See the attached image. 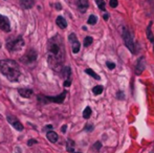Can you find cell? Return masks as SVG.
<instances>
[{"label": "cell", "instance_id": "cell-14", "mask_svg": "<svg viewBox=\"0 0 154 153\" xmlns=\"http://www.w3.org/2000/svg\"><path fill=\"white\" fill-rule=\"evenodd\" d=\"M152 22H150L148 25V28H147V30H146V34H147V38L149 39V41L151 42L152 44L154 45V36H153V33H152Z\"/></svg>", "mask_w": 154, "mask_h": 153}, {"label": "cell", "instance_id": "cell-16", "mask_svg": "<svg viewBox=\"0 0 154 153\" xmlns=\"http://www.w3.org/2000/svg\"><path fill=\"white\" fill-rule=\"evenodd\" d=\"M20 2L24 8H30L34 6V0H20Z\"/></svg>", "mask_w": 154, "mask_h": 153}, {"label": "cell", "instance_id": "cell-2", "mask_svg": "<svg viewBox=\"0 0 154 153\" xmlns=\"http://www.w3.org/2000/svg\"><path fill=\"white\" fill-rule=\"evenodd\" d=\"M0 69L4 76L12 82L18 81L20 76L19 66L15 61L13 60H3L0 62Z\"/></svg>", "mask_w": 154, "mask_h": 153}, {"label": "cell", "instance_id": "cell-19", "mask_svg": "<svg viewBox=\"0 0 154 153\" xmlns=\"http://www.w3.org/2000/svg\"><path fill=\"white\" fill-rule=\"evenodd\" d=\"M85 72L87 74H89L90 76H92L94 79H96V80H100V76L99 74H96V72H94L92 69H90V68H87V69H85Z\"/></svg>", "mask_w": 154, "mask_h": 153}, {"label": "cell", "instance_id": "cell-24", "mask_svg": "<svg viewBox=\"0 0 154 153\" xmlns=\"http://www.w3.org/2000/svg\"><path fill=\"white\" fill-rule=\"evenodd\" d=\"M70 74H72V71H70V68H69V67H65V68L63 69V76H64V78H66V79H69Z\"/></svg>", "mask_w": 154, "mask_h": 153}, {"label": "cell", "instance_id": "cell-5", "mask_svg": "<svg viewBox=\"0 0 154 153\" xmlns=\"http://www.w3.org/2000/svg\"><path fill=\"white\" fill-rule=\"evenodd\" d=\"M37 60V52L35 49H28L26 54L21 58V62L25 63V64H30Z\"/></svg>", "mask_w": 154, "mask_h": 153}, {"label": "cell", "instance_id": "cell-15", "mask_svg": "<svg viewBox=\"0 0 154 153\" xmlns=\"http://www.w3.org/2000/svg\"><path fill=\"white\" fill-rule=\"evenodd\" d=\"M46 136H47V139H48L50 143H56L59 139L58 134L56 133L55 131H52V130H50V131L47 132Z\"/></svg>", "mask_w": 154, "mask_h": 153}, {"label": "cell", "instance_id": "cell-30", "mask_svg": "<svg viewBox=\"0 0 154 153\" xmlns=\"http://www.w3.org/2000/svg\"><path fill=\"white\" fill-rule=\"evenodd\" d=\"M70 84H72V81H70L69 79H67L65 82H64V87H69Z\"/></svg>", "mask_w": 154, "mask_h": 153}, {"label": "cell", "instance_id": "cell-23", "mask_svg": "<svg viewBox=\"0 0 154 153\" xmlns=\"http://www.w3.org/2000/svg\"><path fill=\"white\" fill-rule=\"evenodd\" d=\"M92 42H94V39H92V37L88 36V37H86V38L84 39V46L88 47L89 45H91V44H92Z\"/></svg>", "mask_w": 154, "mask_h": 153}, {"label": "cell", "instance_id": "cell-25", "mask_svg": "<svg viewBox=\"0 0 154 153\" xmlns=\"http://www.w3.org/2000/svg\"><path fill=\"white\" fill-rule=\"evenodd\" d=\"M109 6H110V8H116V6H118V0H110V1H109Z\"/></svg>", "mask_w": 154, "mask_h": 153}, {"label": "cell", "instance_id": "cell-35", "mask_svg": "<svg viewBox=\"0 0 154 153\" xmlns=\"http://www.w3.org/2000/svg\"><path fill=\"white\" fill-rule=\"evenodd\" d=\"M103 18H104V20H108V19H109V15H108L107 13H106V14H104Z\"/></svg>", "mask_w": 154, "mask_h": 153}, {"label": "cell", "instance_id": "cell-22", "mask_svg": "<svg viewBox=\"0 0 154 153\" xmlns=\"http://www.w3.org/2000/svg\"><path fill=\"white\" fill-rule=\"evenodd\" d=\"M92 92L94 93V94H101V93L103 92V86H101V85H99V86H94V89H92Z\"/></svg>", "mask_w": 154, "mask_h": 153}, {"label": "cell", "instance_id": "cell-26", "mask_svg": "<svg viewBox=\"0 0 154 153\" xmlns=\"http://www.w3.org/2000/svg\"><path fill=\"white\" fill-rule=\"evenodd\" d=\"M106 65H107V67L109 69H114V67H116V64H114L113 62H110V61L106 62Z\"/></svg>", "mask_w": 154, "mask_h": 153}, {"label": "cell", "instance_id": "cell-4", "mask_svg": "<svg viewBox=\"0 0 154 153\" xmlns=\"http://www.w3.org/2000/svg\"><path fill=\"white\" fill-rule=\"evenodd\" d=\"M122 36H123V39H124L125 44L128 47V49H129L132 54H135V45H134V42H133V38H132L131 33L126 28H123V30H122Z\"/></svg>", "mask_w": 154, "mask_h": 153}, {"label": "cell", "instance_id": "cell-13", "mask_svg": "<svg viewBox=\"0 0 154 153\" xmlns=\"http://www.w3.org/2000/svg\"><path fill=\"white\" fill-rule=\"evenodd\" d=\"M56 23H57V25H58L60 28H62V30H64V28H67V22H66V20L64 19L62 16L57 17V19H56Z\"/></svg>", "mask_w": 154, "mask_h": 153}, {"label": "cell", "instance_id": "cell-10", "mask_svg": "<svg viewBox=\"0 0 154 153\" xmlns=\"http://www.w3.org/2000/svg\"><path fill=\"white\" fill-rule=\"evenodd\" d=\"M145 67H146V62H145V58L142 57L138 59V64L135 66V72L136 74H140L145 70Z\"/></svg>", "mask_w": 154, "mask_h": 153}, {"label": "cell", "instance_id": "cell-11", "mask_svg": "<svg viewBox=\"0 0 154 153\" xmlns=\"http://www.w3.org/2000/svg\"><path fill=\"white\" fill-rule=\"evenodd\" d=\"M77 6L81 13H85L89 6V3H88V0H77Z\"/></svg>", "mask_w": 154, "mask_h": 153}, {"label": "cell", "instance_id": "cell-17", "mask_svg": "<svg viewBox=\"0 0 154 153\" xmlns=\"http://www.w3.org/2000/svg\"><path fill=\"white\" fill-rule=\"evenodd\" d=\"M66 150L68 151V152H70V153L74 152V142H72V139H68V142H67V147H66Z\"/></svg>", "mask_w": 154, "mask_h": 153}, {"label": "cell", "instance_id": "cell-7", "mask_svg": "<svg viewBox=\"0 0 154 153\" xmlns=\"http://www.w3.org/2000/svg\"><path fill=\"white\" fill-rule=\"evenodd\" d=\"M6 119H8V123L11 124L16 130H18V131H22V130H23V125L20 123V121L18 120V119L15 118L14 115H8Z\"/></svg>", "mask_w": 154, "mask_h": 153}, {"label": "cell", "instance_id": "cell-27", "mask_svg": "<svg viewBox=\"0 0 154 153\" xmlns=\"http://www.w3.org/2000/svg\"><path fill=\"white\" fill-rule=\"evenodd\" d=\"M116 98H118V100H123V99L125 98V96H124V93L122 92V91H118V92L116 93Z\"/></svg>", "mask_w": 154, "mask_h": 153}, {"label": "cell", "instance_id": "cell-20", "mask_svg": "<svg viewBox=\"0 0 154 153\" xmlns=\"http://www.w3.org/2000/svg\"><path fill=\"white\" fill-rule=\"evenodd\" d=\"M90 115H91V108L90 107H86L85 109H84V111H83V118L88 120V119L90 118Z\"/></svg>", "mask_w": 154, "mask_h": 153}, {"label": "cell", "instance_id": "cell-31", "mask_svg": "<svg viewBox=\"0 0 154 153\" xmlns=\"http://www.w3.org/2000/svg\"><path fill=\"white\" fill-rule=\"evenodd\" d=\"M34 144H37L36 139H30V141L28 142V146H33Z\"/></svg>", "mask_w": 154, "mask_h": 153}, {"label": "cell", "instance_id": "cell-36", "mask_svg": "<svg viewBox=\"0 0 154 153\" xmlns=\"http://www.w3.org/2000/svg\"><path fill=\"white\" fill-rule=\"evenodd\" d=\"M74 153H80V152H74Z\"/></svg>", "mask_w": 154, "mask_h": 153}, {"label": "cell", "instance_id": "cell-28", "mask_svg": "<svg viewBox=\"0 0 154 153\" xmlns=\"http://www.w3.org/2000/svg\"><path fill=\"white\" fill-rule=\"evenodd\" d=\"M101 147H102V144L100 142H96V144H94V149H96V150H100Z\"/></svg>", "mask_w": 154, "mask_h": 153}, {"label": "cell", "instance_id": "cell-33", "mask_svg": "<svg viewBox=\"0 0 154 153\" xmlns=\"http://www.w3.org/2000/svg\"><path fill=\"white\" fill-rule=\"evenodd\" d=\"M55 6H56V8H57L58 11H60V10H62V6H61V4H60V3H56Z\"/></svg>", "mask_w": 154, "mask_h": 153}, {"label": "cell", "instance_id": "cell-21", "mask_svg": "<svg viewBox=\"0 0 154 153\" xmlns=\"http://www.w3.org/2000/svg\"><path fill=\"white\" fill-rule=\"evenodd\" d=\"M96 21H98V18H96L94 15H90L89 18H88V20H87V23L88 24H90V25H94L96 23Z\"/></svg>", "mask_w": 154, "mask_h": 153}, {"label": "cell", "instance_id": "cell-29", "mask_svg": "<svg viewBox=\"0 0 154 153\" xmlns=\"http://www.w3.org/2000/svg\"><path fill=\"white\" fill-rule=\"evenodd\" d=\"M52 125H47V126H45V127H44L43 128V131H50V130H52Z\"/></svg>", "mask_w": 154, "mask_h": 153}, {"label": "cell", "instance_id": "cell-12", "mask_svg": "<svg viewBox=\"0 0 154 153\" xmlns=\"http://www.w3.org/2000/svg\"><path fill=\"white\" fill-rule=\"evenodd\" d=\"M18 92L22 98H30L33 96V90L30 89V88H19L18 89Z\"/></svg>", "mask_w": 154, "mask_h": 153}, {"label": "cell", "instance_id": "cell-1", "mask_svg": "<svg viewBox=\"0 0 154 153\" xmlns=\"http://www.w3.org/2000/svg\"><path fill=\"white\" fill-rule=\"evenodd\" d=\"M47 49H48V63L50 67L58 71L63 64L65 58V49L62 39L59 36H55L48 42Z\"/></svg>", "mask_w": 154, "mask_h": 153}, {"label": "cell", "instance_id": "cell-32", "mask_svg": "<svg viewBox=\"0 0 154 153\" xmlns=\"http://www.w3.org/2000/svg\"><path fill=\"white\" fill-rule=\"evenodd\" d=\"M92 128H94V126L92 125H86V127H85V129L87 131H92Z\"/></svg>", "mask_w": 154, "mask_h": 153}, {"label": "cell", "instance_id": "cell-9", "mask_svg": "<svg viewBox=\"0 0 154 153\" xmlns=\"http://www.w3.org/2000/svg\"><path fill=\"white\" fill-rule=\"evenodd\" d=\"M0 28H1L3 32H6V33H8V32L11 30V24H10L8 18L1 14H0Z\"/></svg>", "mask_w": 154, "mask_h": 153}, {"label": "cell", "instance_id": "cell-34", "mask_svg": "<svg viewBox=\"0 0 154 153\" xmlns=\"http://www.w3.org/2000/svg\"><path fill=\"white\" fill-rule=\"evenodd\" d=\"M66 128H67V126H66V125L62 126V128H61V131L63 132V133H65V132H66Z\"/></svg>", "mask_w": 154, "mask_h": 153}, {"label": "cell", "instance_id": "cell-3", "mask_svg": "<svg viewBox=\"0 0 154 153\" xmlns=\"http://www.w3.org/2000/svg\"><path fill=\"white\" fill-rule=\"evenodd\" d=\"M24 41L21 37H17L15 39H11L10 41L6 42V48L10 52H18L23 47Z\"/></svg>", "mask_w": 154, "mask_h": 153}, {"label": "cell", "instance_id": "cell-6", "mask_svg": "<svg viewBox=\"0 0 154 153\" xmlns=\"http://www.w3.org/2000/svg\"><path fill=\"white\" fill-rule=\"evenodd\" d=\"M68 40H69V42H70V44H72V52H74V54H77V52H79V50H80V47H81V44H80V42L78 41L76 34H74V33L70 34V35L68 36Z\"/></svg>", "mask_w": 154, "mask_h": 153}, {"label": "cell", "instance_id": "cell-37", "mask_svg": "<svg viewBox=\"0 0 154 153\" xmlns=\"http://www.w3.org/2000/svg\"><path fill=\"white\" fill-rule=\"evenodd\" d=\"M0 47H1V44H0Z\"/></svg>", "mask_w": 154, "mask_h": 153}, {"label": "cell", "instance_id": "cell-18", "mask_svg": "<svg viewBox=\"0 0 154 153\" xmlns=\"http://www.w3.org/2000/svg\"><path fill=\"white\" fill-rule=\"evenodd\" d=\"M96 3L101 11H106V3L104 0H96Z\"/></svg>", "mask_w": 154, "mask_h": 153}, {"label": "cell", "instance_id": "cell-8", "mask_svg": "<svg viewBox=\"0 0 154 153\" xmlns=\"http://www.w3.org/2000/svg\"><path fill=\"white\" fill-rule=\"evenodd\" d=\"M66 93H67L66 91H63L61 94H59L57 96H43V99L48 102H54L56 104H62L64 102V100H65Z\"/></svg>", "mask_w": 154, "mask_h": 153}]
</instances>
